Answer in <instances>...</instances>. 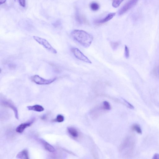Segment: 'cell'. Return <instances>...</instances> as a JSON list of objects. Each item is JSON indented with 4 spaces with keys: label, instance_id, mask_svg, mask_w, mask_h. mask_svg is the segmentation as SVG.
Here are the masks:
<instances>
[{
    "label": "cell",
    "instance_id": "6",
    "mask_svg": "<svg viewBox=\"0 0 159 159\" xmlns=\"http://www.w3.org/2000/svg\"><path fill=\"white\" fill-rule=\"evenodd\" d=\"M3 105L5 107H9L13 111L15 117L17 119H19L18 113V109L14 105L12 101L9 100H5L2 102Z\"/></svg>",
    "mask_w": 159,
    "mask_h": 159
},
{
    "label": "cell",
    "instance_id": "8",
    "mask_svg": "<svg viewBox=\"0 0 159 159\" xmlns=\"http://www.w3.org/2000/svg\"><path fill=\"white\" fill-rule=\"evenodd\" d=\"M34 120L29 121V122L23 123L18 126L16 129V131L19 133H22L23 132L27 127L31 126L34 123Z\"/></svg>",
    "mask_w": 159,
    "mask_h": 159
},
{
    "label": "cell",
    "instance_id": "13",
    "mask_svg": "<svg viewBox=\"0 0 159 159\" xmlns=\"http://www.w3.org/2000/svg\"><path fill=\"white\" fill-rule=\"evenodd\" d=\"M75 18L77 21L80 24H82L86 21L85 19L80 16L78 10L75 13Z\"/></svg>",
    "mask_w": 159,
    "mask_h": 159
},
{
    "label": "cell",
    "instance_id": "15",
    "mask_svg": "<svg viewBox=\"0 0 159 159\" xmlns=\"http://www.w3.org/2000/svg\"><path fill=\"white\" fill-rule=\"evenodd\" d=\"M133 130L135 131L139 134H141L142 133L141 129L140 126L138 124H135L133 125L132 127Z\"/></svg>",
    "mask_w": 159,
    "mask_h": 159
},
{
    "label": "cell",
    "instance_id": "4",
    "mask_svg": "<svg viewBox=\"0 0 159 159\" xmlns=\"http://www.w3.org/2000/svg\"><path fill=\"white\" fill-rule=\"evenodd\" d=\"M71 51L75 57L77 59L86 63H92L88 58L83 54L78 49L75 48H72L71 49Z\"/></svg>",
    "mask_w": 159,
    "mask_h": 159
},
{
    "label": "cell",
    "instance_id": "14",
    "mask_svg": "<svg viewBox=\"0 0 159 159\" xmlns=\"http://www.w3.org/2000/svg\"><path fill=\"white\" fill-rule=\"evenodd\" d=\"M90 8L93 11H96L99 10L100 8V6L98 3L94 2L92 3L90 5Z\"/></svg>",
    "mask_w": 159,
    "mask_h": 159
},
{
    "label": "cell",
    "instance_id": "2",
    "mask_svg": "<svg viewBox=\"0 0 159 159\" xmlns=\"http://www.w3.org/2000/svg\"><path fill=\"white\" fill-rule=\"evenodd\" d=\"M33 38L36 42L42 45L45 49L54 54L57 53L56 50L51 46L46 39L35 36H33Z\"/></svg>",
    "mask_w": 159,
    "mask_h": 159
},
{
    "label": "cell",
    "instance_id": "1",
    "mask_svg": "<svg viewBox=\"0 0 159 159\" xmlns=\"http://www.w3.org/2000/svg\"><path fill=\"white\" fill-rule=\"evenodd\" d=\"M71 35L74 40L85 48L89 47L93 40L92 35L83 30H74L71 33Z\"/></svg>",
    "mask_w": 159,
    "mask_h": 159
},
{
    "label": "cell",
    "instance_id": "7",
    "mask_svg": "<svg viewBox=\"0 0 159 159\" xmlns=\"http://www.w3.org/2000/svg\"><path fill=\"white\" fill-rule=\"evenodd\" d=\"M115 15L116 13H110L104 18L99 20H96L94 21V22L96 24H103L112 19L113 17L115 16Z\"/></svg>",
    "mask_w": 159,
    "mask_h": 159
},
{
    "label": "cell",
    "instance_id": "16",
    "mask_svg": "<svg viewBox=\"0 0 159 159\" xmlns=\"http://www.w3.org/2000/svg\"><path fill=\"white\" fill-rule=\"evenodd\" d=\"M124 0H113L112 3V6L113 7L117 8L118 7Z\"/></svg>",
    "mask_w": 159,
    "mask_h": 159
},
{
    "label": "cell",
    "instance_id": "21",
    "mask_svg": "<svg viewBox=\"0 0 159 159\" xmlns=\"http://www.w3.org/2000/svg\"><path fill=\"white\" fill-rule=\"evenodd\" d=\"M20 5L23 7L25 6V0H19Z\"/></svg>",
    "mask_w": 159,
    "mask_h": 159
},
{
    "label": "cell",
    "instance_id": "3",
    "mask_svg": "<svg viewBox=\"0 0 159 159\" xmlns=\"http://www.w3.org/2000/svg\"><path fill=\"white\" fill-rule=\"evenodd\" d=\"M31 79L36 84L39 85H48L55 81L56 78L46 79L41 77L38 75H35L32 76L31 78Z\"/></svg>",
    "mask_w": 159,
    "mask_h": 159
},
{
    "label": "cell",
    "instance_id": "22",
    "mask_svg": "<svg viewBox=\"0 0 159 159\" xmlns=\"http://www.w3.org/2000/svg\"><path fill=\"white\" fill-rule=\"evenodd\" d=\"M153 159H159V154L158 153H155L154 155L152 158Z\"/></svg>",
    "mask_w": 159,
    "mask_h": 159
},
{
    "label": "cell",
    "instance_id": "17",
    "mask_svg": "<svg viewBox=\"0 0 159 159\" xmlns=\"http://www.w3.org/2000/svg\"><path fill=\"white\" fill-rule=\"evenodd\" d=\"M103 108L106 110H110L111 109L110 104L107 101H104L103 102Z\"/></svg>",
    "mask_w": 159,
    "mask_h": 159
},
{
    "label": "cell",
    "instance_id": "12",
    "mask_svg": "<svg viewBox=\"0 0 159 159\" xmlns=\"http://www.w3.org/2000/svg\"><path fill=\"white\" fill-rule=\"evenodd\" d=\"M16 158L19 159H29L27 150L24 149L21 151L18 154Z\"/></svg>",
    "mask_w": 159,
    "mask_h": 159
},
{
    "label": "cell",
    "instance_id": "10",
    "mask_svg": "<svg viewBox=\"0 0 159 159\" xmlns=\"http://www.w3.org/2000/svg\"><path fill=\"white\" fill-rule=\"evenodd\" d=\"M67 130L68 132L73 138H75L78 137L79 132L75 128L72 127H69L67 128Z\"/></svg>",
    "mask_w": 159,
    "mask_h": 159
},
{
    "label": "cell",
    "instance_id": "11",
    "mask_svg": "<svg viewBox=\"0 0 159 159\" xmlns=\"http://www.w3.org/2000/svg\"><path fill=\"white\" fill-rule=\"evenodd\" d=\"M28 110H32L37 112H41L44 111V109L42 106L39 105H35L27 107Z\"/></svg>",
    "mask_w": 159,
    "mask_h": 159
},
{
    "label": "cell",
    "instance_id": "23",
    "mask_svg": "<svg viewBox=\"0 0 159 159\" xmlns=\"http://www.w3.org/2000/svg\"><path fill=\"white\" fill-rule=\"evenodd\" d=\"M6 0H0V4H4L6 1Z\"/></svg>",
    "mask_w": 159,
    "mask_h": 159
},
{
    "label": "cell",
    "instance_id": "20",
    "mask_svg": "<svg viewBox=\"0 0 159 159\" xmlns=\"http://www.w3.org/2000/svg\"><path fill=\"white\" fill-rule=\"evenodd\" d=\"M125 56L126 58H128L129 57V50L126 45L125 47Z\"/></svg>",
    "mask_w": 159,
    "mask_h": 159
},
{
    "label": "cell",
    "instance_id": "18",
    "mask_svg": "<svg viewBox=\"0 0 159 159\" xmlns=\"http://www.w3.org/2000/svg\"><path fill=\"white\" fill-rule=\"evenodd\" d=\"M120 44L119 41L112 42L111 43V47L113 50H115L117 49Z\"/></svg>",
    "mask_w": 159,
    "mask_h": 159
},
{
    "label": "cell",
    "instance_id": "19",
    "mask_svg": "<svg viewBox=\"0 0 159 159\" xmlns=\"http://www.w3.org/2000/svg\"><path fill=\"white\" fill-rule=\"evenodd\" d=\"M64 120V118L62 115H59L55 120V121L58 123H61L63 122Z\"/></svg>",
    "mask_w": 159,
    "mask_h": 159
},
{
    "label": "cell",
    "instance_id": "9",
    "mask_svg": "<svg viewBox=\"0 0 159 159\" xmlns=\"http://www.w3.org/2000/svg\"><path fill=\"white\" fill-rule=\"evenodd\" d=\"M40 140L45 149L51 153H54L55 152V149L49 143L43 139H40Z\"/></svg>",
    "mask_w": 159,
    "mask_h": 159
},
{
    "label": "cell",
    "instance_id": "5",
    "mask_svg": "<svg viewBox=\"0 0 159 159\" xmlns=\"http://www.w3.org/2000/svg\"><path fill=\"white\" fill-rule=\"evenodd\" d=\"M138 1V0H129L120 10L118 12L119 16H122L137 4Z\"/></svg>",
    "mask_w": 159,
    "mask_h": 159
}]
</instances>
